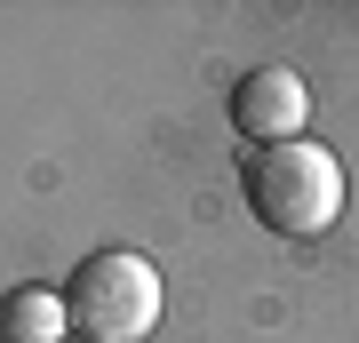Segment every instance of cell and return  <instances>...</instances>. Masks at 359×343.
Returning <instances> with one entry per match:
<instances>
[{
	"label": "cell",
	"mask_w": 359,
	"mask_h": 343,
	"mask_svg": "<svg viewBox=\"0 0 359 343\" xmlns=\"http://www.w3.org/2000/svg\"><path fill=\"white\" fill-rule=\"evenodd\" d=\"M65 311L80 343H144L160 328V264L136 248H96L72 264Z\"/></svg>",
	"instance_id": "7a4b0ae2"
},
{
	"label": "cell",
	"mask_w": 359,
	"mask_h": 343,
	"mask_svg": "<svg viewBox=\"0 0 359 343\" xmlns=\"http://www.w3.org/2000/svg\"><path fill=\"white\" fill-rule=\"evenodd\" d=\"M0 343H72L65 288H8L0 295Z\"/></svg>",
	"instance_id": "277c9868"
},
{
	"label": "cell",
	"mask_w": 359,
	"mask_h": 343,
	"mask_svg": "<svg viewBox=\"0 0 359 343\" xmlns=\"http://www.w3.org/2000/svg\"><path fill=\"white\" fill-rule=\"evenodd\" d=\"M72 343H80V335H72Z\"/></svg>",
	"instance_id": "5b68a950"
},
{
	"label": "cell",
	"mask_w": 359,
	"mask_h": 343,
	"mask_svg": "<svg viewBox=\"0 0 359 343\" xmlns=\"http://www.w3.org/2000/svg\"><path fill=\"white\" fill-rule=\"evenodd\" d=\"M311 120V88L304 72H287V64H256V72H240V88H231V128H240L248 144H295Z\"/></svg>",
	"instance_id": "3957f363"
},
{
	"label": "cell",
	"mask_w": 359,
	"mask_h": 343,
	"mask_svg": "<svg viewBox=\"0 0 359 343\" xmlns=\"http://www.w3.org/2000/svg\"><path fill=\"white\" fill-rule=\"evenodd\" d=\"M248 208H256V224L280 231V240H320V231H335V216H344V160H335L327 144H311V136L264 144V152L248 160Z\"/></svg>",
	"instance_id": "6da1fadb"
}]
</instances>
